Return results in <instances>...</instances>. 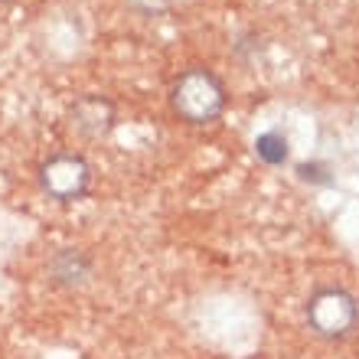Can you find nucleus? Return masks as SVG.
<instances>
[{
	"instance_id": "f03ea898",
	"label": "nucleus",
	"mask_w": 359,
	"mask_h": 359,
	"mask_svg": "<svg viewBox=\"0 0 359 359\" xmlns=\"http://www.w3.org/2000/svg\"><path fill=\"white\" fill-rule=\"evenodd\" d=\"M359 320V307L356 297L343 287H323L311 297L307 304V323L311 330L323 340H337V337H346V333L356 327Z\"/></svg>"
},
{
	"instance_id": "423d86ee",
	"label": "nucleus",
	"mask_w": 359,
	"mask_h": 359,
	"mask_svg": "<svg viewBox=\"0 0 359 359\" xmlns=\"http://www.w3.org/2000/svg\"><path fill=\"white\" fill-rule=\"evenodd\" d=\"M255 154H258V161H265L268 167H281V163L287 161V141H284V134L281 131L258 134Z\"/></svg>"
},
{
	"instance_id": "1a4fd4ad",
	"label": "nucleus",
	"mask_w": 359,
	"mask_h": 359,
	"mask_svg": "<svg viewBox=\"0 0 359 359\" xmlns=\"http://www.w3.org/2000/svg\"><path fill=\"white\" fill-rule=\"evenodd\" d=\"M0 4H10V0H0Z\"/></svg>"
},
{
	"instance_id": "20e7f679",
	"label": "nucleus",
	"mask_w": 359,
	"mask_h": 359,
	"mask_svg": "<svg viewBox=\"0 0 359 359\" xmlns=\"http://www.w3.org/2000/svg\"><path fill=\"white\" fill-rule=\"evenodd\" d=\"M76 128L88 137H102V134L111 131L114 124V108L104 98H86V102L76 104Z\"/></svg>"
},
{
	"instance_id": "6e6552de",
	"label": "nucleus",
	"mask_w": 359,
	"mask_h": 359,
	"mask_svg": "<svg viewBox=\"0 0 359 359\" xmlns=\"http://www.w3.org/2000/svg\"><path fill=\"white\" fill-rule=\"evenodd\" d=\"M301 177L304 180H313V183H327V177L320 173V167H311V163H304V167H301Z\"/></svg>"
},
{
	"instance_id": "7ed1b4c3",
	"label": "nucleus",
	"mask_w": 359,
	"mask_h": 359,
	"mask_svg": "<svg viewBox=\"0 0 359 359\" xmlns=\"http://www.w3.org/2000/svg\"><path fill=\"white\" fill-rule=\"evenodd\" d=\"M92 170L82 157H72V154H59V157H49L43 167H39V183L53 199L59 203H72V199L86 196Z\"/></svg>"
},
{
	"instance_id": "0eeeda50",
	"label": "nucleus",
	"mask_w": 359,
	"mask_h": 359,
	"mask_svg": "<svg viewBox=\"0 0 359 359\" xmlns=\"http://www.w3.org/2000/svg\"><path fill=\"white\" fill-rule=\"evenodd\" d=\"M170 4L173 0H128V7L137 10V13H144V17H157V13H163Z\"/></svg>"
},
{
	"instance_id": "39448f33",
	"label": "nucleus",
	"mask_w": 359,
	"mask_h": 359,
	"mask_svg": "<svg viewBox=\"0 0 359 359\" xmlns=\"http://www.w3.org/2000/svg\"><path fill=\"white\" fill-rule=\"evenodd\" d=\"M49 274H53V281L56 284H82L92 274V262H88L82 252L76 248H62L56 258H53V265H49Z\"/></svg>"
},
{
	"instance_id": "f257e3e1",
	"label": "nucleus",
	"mask_w": 359,
	"mask_h": 359,
	"mask_svg": "<svg viewBox=\"0 0 359 359\" xmlns=\"http://www.w3.org/2000/svg\"><path fill=\"white\" fill-rule=\"evenodd\" d=\"M170 104L187 124H209L226 108V86L209 69H189L177 79Z\"/></svg>"
}]
</instances>
